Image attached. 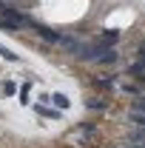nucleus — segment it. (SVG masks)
<instances>
[{
	"label": "nucleus",
	"mask_w": 145,
	"mask_h": 148,
	"mask_svg": "<svg viewBox=\"0 0 145 148\" xmlns=\"http://www.w3.org/2000/svg\"><path fill=\"white\" fill-rule=\"evenodd\" d=\"M3 23H6V26H14V29H17V26H23V23H29V20L23 17V14H20V12H14V9H3Z\"/></svg>",
	"instance_id": "1"
},
{
	"label": "nucleus",
	"mask_w": 145,
	"mask_h": 148,
	"mask_svg": "<svg viewBox=\"0 0 145 148\" xmlns=\"http://www.w3.org/2000/svg\"><path fill=\"white\" fill-rule=\"evenodd\" d=\"M29 23H31V20H29ZM31 26L37 29V34L43 37V40H49V43H60V37H57L51 29H46V26H37V23H31Z\"/></svg>",
	"instance_id": "2"
},
{
	"label": "nucleus",
	"mask_w": 145,
	"mask_h": 148,
	"mask_svg": "<svg viewBox=\"0 0 145 148\" xmlns=\"http://www.w3.org/2000/svg\"><path fill=\"white\" fill-rule=\"evenodd\" d=\"M51 100H54V106H57V108H68V97H66V94H54Z\"/></svg>",
	"instance_id": "3"
},
{
	"label": "nucleus",
	"mask_w": 145,
	"mask_h": 148,
	"mask_svg": "<svg viewBox=\"0 0 145 148\" xmlns=\"http://www.w3.org/2000/svg\"><path fill=\"white\" fill-rule=\"evenodd\" d=\"M85 106H88V108H105L103 100H85Z\"/></svg>",
	"instance_id": "4"
},
{
	"label": "nucleus",
	"mask_w": 145,
	"mask_h": 148,
	"mask_svg": "<svg viewBox=\"0 0 145 148\" xmlns=\"http://www.w3.org/2000/svg\"><path fill=\"white\" fill-rule=\"evenodd\" d=\"M114 40H117V32H105V34H103V43H105V46L114 43Z\"/></svg>",
	"instance_id": "5"
},
{
	"label": "nucleus",
	"mask_w": 145,
	"mask_h": 148,
	"mask_svg": "<svg viewBox=\"0 0 145 148\" xmlns=\"http://www.w3.org/2000/svg\"><path fill=\"white\" fill-rule=\"evenodd\" d=\"M0 54L6 57V60H17V54H12V51H9V49H6V46H0Z\"/></svg>",
	"instance_id": "6"
},
{
	"label": "nucleus",
	"mask_w": 145,
	"mask_h": 148,
	"mask_svg": "<svg viewBox=\"0 0 145 148\" xmlns=\"http://www.w3.org/2000/svg\"><path fill=\"white\" fill-rule=\"evenodd\" d=\"M134 111H142V114H145V97H140V100L134 103Z\"/></svg>",
	"instance_id": "7"
},
{
	"label": "nucleus",
	"mask_w": 145,
	"mask_h": 148,
	"mask_svg": "<svg viewBox=\"0 0 145 148\" xmlns=\"http://www.w3.org/2000/svg\"><path fill=\"white\" fill-rule=\"evenodd\" d=\"M3 94H14V83L6 80V83H3Z\"/></svg>",
	"instance_id": "8"
}]
</instances>
